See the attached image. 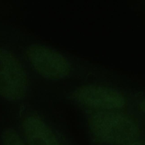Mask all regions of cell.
Segmentation results:
<instances>
[{
    "instance_id": "1",
    "label": "cell",
    "mask_w": 145,
    "mask_h": 145,
    "mask_svg": "<svg viewBox=\"0 0 145 145\" xmlns=\"http://www.w3.org/2000/svg\"><path fill=\"white\" fill-rule=\"evenodd\" d=\"M93 137L106 145H129L138 140L140 129L130 116L113 110H101L88 121Z\"/></svg>"
},
{
    "instance_id": "2",
    "label": "cell",
    "mask_w": 145,
    "mask_h": 145,
    "mask_svg": "<svg viewBox=\"0 0 145 145\" xmlns=\"http://www.w3.org/2000/svg\"><path fill=\"white\" fill-rule=\"evenodd\" d=\"M27 73L19 59L0 48V96L10 100L23 98L28 89Z\"/></svg>"
},
{
    "instance_id": "3",
    "label": "cell",
    "mask_w": 145,
    "mask_h": 145,
    "mask_svg": "<svg viewBox=\"0 0 145 145\" xmlns=\"http://www.w3.org/2000/svg\"><path fill=\"white\" fill-rule=\"evenodd\" d=\"M25 54L32 67L44 78L60 79L70 72L71 67L67 59L50 48L35 44L27 49Z\"/></svg>"
},
{
    "instance_id": "4",
    "label": "cell",
    "mask_w": 145,
    "mask_h": 145,
    "mask_svg": "<svg viewBox=\"0 0 145 145\" xmlns=\"http://www.w3.org/2000/svg\"><path fill=\"white\" fill-rule=\"evenodd\" d=\"M76 100L83 105L102 110H113L123 108L125 99L117 90L99 84H86L74 92Z\"/></svg>"
},
{
    "instance_id": "5",
    "label": "cell",
    "mask_w": 145,
    "mask_h": 145,
    "mask_svg": "<svg viewBox=\"0 0 145 145\" xmlns=\"http://www.w3.org/2000/svg\"><path fill=\"white\" fill-rule=\"evenodd\" d=\"M22 126L28 145H61L50 127L37 115L26 116Z\"/></svg>"
},
{
    "instance_id": "6",
    "label": "cell",
    "mask_w": 145,
    "mask_h": 145,
    "mask_svg": "<svg viewBox=\"0 0 145 145\" xmlns=\"http://www.w3.org/2000/svg\"><path fill=\"white\" fill-rule=\"evenodd\" d=\"M2 145H26L19 134L13 129L6 130L2 136Z\"/></svg>"
},
{
    "instance_id": "7",
    "label": "cell",
    "mask_w": 145,
    "mask_h": 145,
    "mask_svg": "<svg viewBox=\"0 0 145 145\" xmlns=\"http://www.w3.org/2000/svg\"><path fill=\"white\" fill-rule=\"evenodd\" d=\"M139 109L141 112L145 113V99L142 100L139 104Z\"/></svg>"
},
{
    "instance_id": "8",
    "label": "cell",
    "mask_w": 145,
    "mask_h": 145,
    "mask_svg": "<svg viewBox=\"0 0 145 145\" xmlns=\"http://www.w3.org/2000/svg\"><path fill=\"white\" fill-rule=\"evenodd\" d=\"M129 145H145V141L137 140L135 142L130 144Z\"/></svg>"
}]
</instances>
